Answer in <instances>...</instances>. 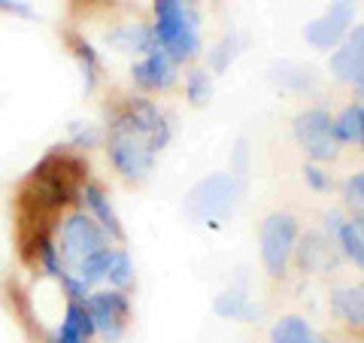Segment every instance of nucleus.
<instances>
[{
  "label": "nucleus",
  "instance_id": "1",
  "mask_svg": "<svg viewBox=\"0 0 364 343\" xmlns=\"http://www.w3.org/2000/svg\"><path fill=\"white\" fill-rule=\"evenodd\" d=\"M170 143V125L152 100H128L109 122L107 152L124 179H143L155 164V155Z\"/></svg>",
  "mask_w": 364,
  "mask_h": 343
},
{
  "label": "nucleus",
  "instance_id": "2",
  "mask_svg": "<svg viewBox=\"0 0 364 343\" xmlns=\"http://www.w3.org/2000/svg\"><path fill=\"white\" fill-rule=\"evenodd\" d=\"M155 43L173 64L191 61L200 52V19L195 6H182L176 0H155Z\"/></svg>",
  "mask_w": 364,
  "mask_h": 343
},
{
  "label": "nucleus",
  "instance_id": "3",
  "mask_svg": "<svg viewBox=\"0 0 364 343\" xmlns=\"http://www.w3.org/2000/svg\"><path fill=\"white\" fill-rule=\"evenodd\" d=\"M298 219L291 213H270L261 225V261L270 277H286L291 253L298 246Z\"/></svg>",
  "mask_w": 364,
  "mask_h": 343
},
{
  "label": "nucleus",
  "instance_id": "4",
  "mask_svg": "<svg viewBox=\"0 0 364 343\" xmlns=\"http://www.w3.org/2000/svg\"><path fill=\"white\" fill-rule=\"evenodd\" d=\"M294 137L304 146V152L310 155V162H331L340 152V143L334 137V119L328 116L325 110H304L298 119H294Z\"/></svg>",
  "mask_w": 364,
  "mask_h": 343
},
{
  "label": "nucleus",
  "instance_id": "5",
  "mask_svg": "<svg viewBox=\"0 0 364 343\" xmlns=\"http://www.w3.org/2000/svg\"><path fill=\"white\" fill-rule=\"evenodd\" d=\"M104 246H109V237L88 213H73L61 222V246H58L61 261H70L76 268L82 258H88L91 253H97Z\"/></svg>",
  "mask_w": 364,
  "mask_h": 343
},
{
  "label": "nucleus",
  "instance_id": "6",
  "mask_svg": "<svg viewBox=\"0 0 364 343\" xmlns=\"http://www.w3.org/2000/svg\"><path fill=\"white\" fill-rule=\"evenodd\" d=\"M234 198H237V182L234 176H210L195 186V191L188 194V213L198 216L200 222H213L219 225L228 213L234 207Z\"/></svg>",
  "mask_w": 364,
  "mask_h": 343
},
{
  "label": "nucleus",
  "instance_id": "7",
  "mask_svg": "<svg viewBox=\"0 0 364 343\" xmlns=\"http://www.w3.org/2000/svg\"><path fill=\"white\" fill-rule=\"evenodd\" d=\"M82 304L91 316V322H95V334H104L109 343L124 334L128 319H131V304L124 298V292H119V289L91 292Z\"/></svg>",
  "mask_w": 364,
  "mask_h": 343
},
{
  "label": "nucleus",
  "instance_id": "8",
  "mask_svg": "<svg viewBox=\"0 0 364 343\" xmlns=\"http://www.w3.org/2000/svg\"><path fill=\"white\" fill-rule=\"evenodd\" d=\"M349 21H352V4L349 0H337L322 19H316L306 25V40L313 46H318V49H331V46H337L343 40Z\"/></svg>",
  "mask_w": 364,
  "mask_h": 343
},
{
  "label": "nucleus",
  "instance_id": "9",
  "mask_svg": "<svg viewBox=\"0 0 364 343\" xmlns=\"http://www.w3.org/2000/svg\"><path fill=\"white\" fill-rule=\"evenodd\" d=\"M134 83L143 91H167L176 83V64L164 49L146 52L143 61L134 64Z\"/></svg>",
  "mask_w": 364,
  "mask_h": 343
},
{
  "label": "nucleus",
  "instance_id": "10",
  "mask_svg": "<svg viewBox=\"0 0 364 343\" xmlns=\"http://www.w3.org/2000/svg\"><path fill=\"white\" fill-rule=\"evenodd\" d=\"M82 198H85V204H88V216L95 219L100 228L107 231V237H116V240H122L124 237V231H122V222H119V213L112 210V204H109V198H107V191L100 189V186H95V182H88V186L82 189Z\"/></svg>",
  "mask_w": 364,
  "mask_h": 343
},
{
  "label": "nucleus",
  "instance_id": "11",
  "mask_svg": "<svg viewBox=\"0 0 364 343\" xmlns=\"http://www.w3.org/2000/svg\"><path fill=\"white\" fill-rule=\"evenodd\" d=\"M331 70L337 73V79L352 85H361V73H364V55H361V28L352 31V40L343 49L334 52L331 58Z\"/></svg>",
  "mask_w": 364,
  "mask_h": 343
},
{
  "label": "nucleus",
  "instance_id": "12",
  "mask_svg": "<svg viewBox=\"0 0 364 343\" xmlns=\"http://www.w3.org/2000/svg\"><path fill=\"white\" fill-rule=\"evenodd\" d=\"M334 137H337V143L361 146V140H364V107L358 100L343 107V112L334 119Z\"/></svg>",
  "mask_w": 364,
  "mask_h": 343
},
{
  "label": "nucleus",
  "instance_id": "13",
  "mask_svg": "<svg viewBox=\"0 0 364 343\" xmlns=\"http://www.w3.org/2000/svg\"><path fill=\"white\" fill-rule=\"evenodd\" d=\"M270 343H318L316 331L301 316H282L270 328Z\"/></svg>",
  "mask_w": 364,
  "mask_h": 343
},
{
  "label": "nucleus",
  "instance_id": "14",
  "mask_svg": "<svg viewBox=\"0 0 364 343\" xmlns=\"http://www.w3.org/2000/svg\"><path fill=\"white\" fill-rule=\"evenodd\" d=\"M109 258H112V246L97 249V253H91L88 258H82V261L76 265V277L82 280V283L88 285V289H91V285H97L100 280H107Z\"/></svg>",
  "mask_w": 364,
  "mask_h": 343
},
{
  "label": "nucleus",
  "instance_id": "15",
  "mask_svg": "<svg viewBox=\"0 0 364 343\" xmlns=\"http://www.w3.org/2000/svg\"><path fill=\"white\" fill-rule=\"evenodd\" d=\"M337 240L340 246H343L346 258H352V265H364V234H361V219L355 222H340L337 225Z\"/></svg>",
  "mask_w": 364,
  "mask_h": 343
},
{
  "label": "nucleus",
  "instance_id": "16",
  "mask_svg": "<svg viewBox=\"0 0 364 343\" xmlns=\"http://www.w3.org/2000/svg\"><path fill=\"white\" fill-rule=\"evenodd\" d=\"M334 313L343 319V322L361 328V316H364V310H361V289H340L334 295Z\"/></svg>",
  "mask_w": 364,
  "mask_h": 343
},
{
  "label": "nucleus",
  "instance_id": "17",
  "mask_svg": "<svg viewBox=\"0 0 364 343\" xmlns=\"http://www.w3.org/2000/svg\"><path fill=\"white\" fill-rule=\"evenodd\" d=\"M107 280L116 285L119 292H124L128 285L134 283V261L128 253L122 249H112V258H109V270H107Z\"/></svg>",
  "mask_w": 364,
  "mask_h": 343
},
{
  "label": "nucleus",
  "instance_id": "18",
  "mask_svg": "<svg viewBox=\"0 0 364 343\" xmlns=\"http://www.w3.org/2000/svg\"><path fill=\"white\" fill-rule=\"evenodd\" d=\"M186 88H188V100L195 107H203L213 97V83H210L207 70H191L188 79H186Z\"/></svg>",
  "mask_w": 364,
  "mask_h": 343
},
{
  "label": "nucleus",
  "instance_id": "19",
  "mask_svg": "<svg viewBox=\"0 0 364 343\" xmlns=\"http://www.w3.org/2000/svg\"><path fill=\"white\" fill-rule=\"evenodd\" d=\"M215 313L228 316V319H243V316L252 313V307L246 304V295H240V292H225V295H219V301H215Z\"/></svg>",
  "mask_w": 364,
  "mask_h": 343
},
{
  "label": "nucleus",
  "instance_id": "20",
  "mask_svg": "<svg viewBox=\"0 0 364 343\" xmlns=\"http://www.w3.org/2000/svg\"><path fill=\"white\" fill-rule=\"evenodd\" d=\"M343 198L346 204H352L355 210H361V201H364V174H352L343 182Z\"/></svg>",
  "mask_w": 364,
  "mask_h": 343
},
{
  "label": "nucleus",
  "instance_id": "21",
  "mask_svg": "<svg viewBox=\"0 0 364 343\" xmlns=\"http://www.w3.org/2000/svg\"><path fill=\"white\" fill-rule=\"evenodd\" d=\"M304 176H306V182H310L316 191H331V176H328L318 164H313V162L306 164V167H304Z\"/></svg>",
  "mask_w": 364,
  "mask_h": 343
},
{
  "label": "nucleus",
  "instance_id": "22",
  "mask_svg": "<svg viewBox=\"0 0 364 343\" xmlns=\"http://www.w3.org/2000/svg\"><path fill=\"white\" fill-rule=\"evenodd\" d=\"M0 9H13V13H21V16H31L28 6H21L18 0H0Z\"/></svg>",
  "mask_w": 364,
  "mask_h": 343
},
{
  "label": "nucleus",
  "instance_id": "23",
  "mask_svg": "<svg viewBox=\"0 0 364 343\" xmlns=\"http://www.w3.org/2000/svg\"><path fill=\"white\" fill-rule=\"evenodd\" d=\"M176 4H182V6H195L198 0H176Z\"/></svg>",
  "mask_w": 364,
  "mask_h": 343
},
{
  "label": "nucleus",
  "instance_id": "24",
  "mask_svg": "<svg viewBox=\"0 0 364 343\" xmlns=\"http://www.w3.org/2000/svg\"><path fill=\"white\" fill-rule=\"evenodd\" d=\"M318 343H334V340H318Z\"/></svg>",
  "mask_w": 364,
  "mask_h": 343
}]
</instances>
